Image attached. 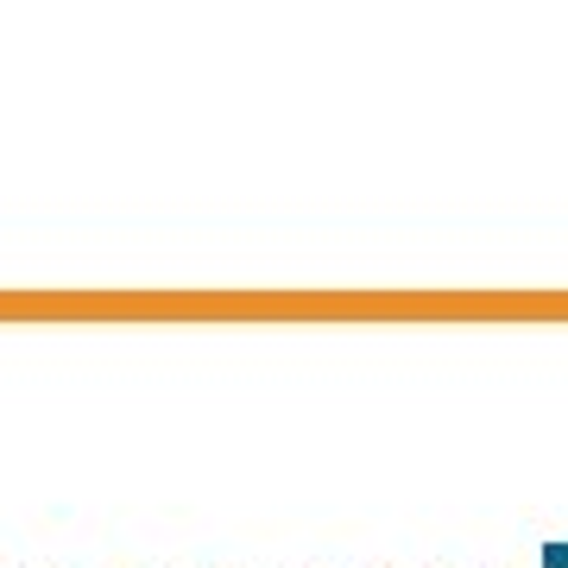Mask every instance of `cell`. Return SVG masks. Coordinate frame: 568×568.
<instances>
[{
    "mask_svg": "<svg viewBox=\"0 0 568 568\" xmlns=\"http://www.w3.org/2000/svg\"><path fill=\"white\" fill-rule=\"evenodd\" d=\"M549 568H568V544H549Z\"/></svg>",
    "mask_w": 568,
    "mask_h": 568,
    "instance_id": "cell-1",
    "label": "cell"
}]
</instances>
